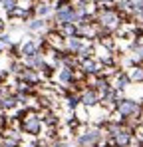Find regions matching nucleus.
I'll return each mask as SVG.
<instances>
[{
	"mask_svg": "<svg viewBox=\"0 0 143 147\" xmlns=\"http://www.w3.org/2000/svg\"><path fill=\"white\" fill-rule=\"evenodd\" d=\"M42 26H44L42 20H34V22H30V28H32V30H40Z\"/></svg>",
	"mask_w": 143,
	"mask_h": 147,
	"instance_id": "10",
	"label": "nucleus"
},
{
	"mask_svg": "<svg viewBox=\"0 0 143 147\" xmlns=\"http://www.w3.org/2000/svg\"><path fill=\"white\" fill-rule=\"evenodd\" d=\"M0 30H2V22H0Z\"/></svg>",
	"mask_w": 143,
	"mask_h": 147,
	"instance_id": "14",
	"label": "nucleus"
},
{
	"mask_svg": "<svg viewBox=\"0 0 143 147\" xmlns=\"http://www.w3.org/2000/svg\"><path fill=\"white\" fill-rule=\"evenodd\" d=\"M103 2H111V0H103Z\"/></svg>",
	"mask_w": 143,
	"mask_h": 147,
	"instance_id": "13",
	"label": "nucleus"
},
{
	"mask_svg": "<svg viewBox=\"0 0 143 147\" xmlns=\"http://www.w3.org/2000/svg\"><path fill=\"white\" fill-rule=\"evenodd\" d=\"M99 20L103 24H111V22H115V14L113 12H101L99 14Z\"/></svg>",
	"mask_w": 143,
	"mask_h": 147,
	"instance_id": "5",
	"label": "nucleus"
},
{
	"mask_svg": "<svg viewBox=\"0 0 143 147\" xmlns=\"http://www.w3.org/2000/svg\"><path fill=\"white\" fill-rule=\"evenodd\" d=\"M70 48L76 50V52H80V50H82V44H80V40H78V38H70Z\"/></svg>",
	"mask_w": 143,
	"mask_h": 147,
	"instance_id": "7",
	"label": "nucleus"
},
{
	"mask_svg": "<svg viewBox=\"0 0 143 147\" xmlns=\"http://www.w3.org/2000/svg\"><path fill=\"white\" fill-rule=\"evenodd\" d=\"M115 137H117V143H119V145H125V143L129 141V135H127V133H123V131L115 133Z\"/></svg>",
	"mask_w": 143,
	"mask_h": 147,
	"instance_id": "6",
	"label": "nucleus"
},
{
	"mask_svg": "<svg viewBox=\"0 0 143 147\" xmlns=\"http://www.w3.org/2000/svg\"><path fill=\"white\" fill-rule=\"evenodd\" d=\"M60 80H62V82H70L72 80V72L70 70H64V72L60 74Z\"/></svg>",
	"mask_w": 143,
	"mask_h": 147,
	"instance_id": "8",
	"label": "nucleus"
},
{
	"mask_svg": "<svg viewBox=\"0 0 143 147\" xmlns=\"http://www.w3.org/2000/svg\"><path fill=\"white\" fill-rule=\"evenodd\" d=\"M141 78H143V72H141V70H137V72L133 74V80H141Z\"/></svg>",
	"mask_w": 143,
	"mask_h": 147,
	"instance_id": "12",
	"label": "nucleus"
},
{
	"mask_svg": "<svg viewBox=\"0 0 143 147\" xmlns=\"http://www.w3.org/2000/svg\"><path fill=\"white\" fill-rule=\"evenodd\" d=\"M0 52H2V46H0Z\"/></svg>",
	"mask_w": 143,
	"mask_h": 147,
	"instance_id": "15",
	"label": "nucleus"
},
{
	"mask_svg": "<svg viewBox=\"0 0 143 147\" xmlns=\"http://www.w3.org/2000/svg\"><path fill=\"white\" fill-rule=\"evenodd\" d=\"M48 12H50V6H46V4H42V6L38 8V14H40V16H46Z\"/></svg>",
	"mask_w": 143,
	"mask_h": 147,
	"instance_id": "11",
	"label": "nucleus"
},
{
	"mask_svg": "<svg viewBox=\"0 0 143 147\" xmlns=\"http://www.w3.org/2000/svg\"><path fill=\"white\" fill-rule=\"evenodd\" d=\"M14 4H16V0H2V6H4L6 10H12Z\"/></svg>",
	"mask_w": 143,
	"mask_h": 147,
	"instance_id": "9",
	"label": "nucleus"
},
{
	"mask_svg": "<svg viewBox=\"0 0 143 147\" xmlns=\"http://www.w3.org/2000/svg\"><path fill=\"white\" fill-rule=\"evenodd\" d=\"M97 139H99V133L97 131H90V133H86V135L80 137V143H84V145L86 143H95Z\"/></svg>",
	"mask_w": 143,
	"mask_h": 147,
	"instance_id": "3",
	"label": "nucleus"
},
{
	"mask_svg": "<svg viewBox=\"0 0 143 147\" xmlns=\"http://www.w3.org/2000/svg\"><path fill=\"white\" fill-rule=\"evenodd\" d=\"M38 129H40V121H38L34 115H30V117L24 119V131H28V133H38Z\"/></svg>",
	"mask_w": 143,
	"mask_h": 147,
	"instance_id": "1",
	"label": "nucleus"
},
{
	"mask_svg": "<svg viewBox=\"0 0 143 147\" xmlns=\"http://www.w3.org/2000/svg\"><path fill=\"white\" fill-rule=\"evenodd\" d=\"M82 101H84L86 105H94L95 101H97V96H95L94 92H86V94L82 96Z\"/></svg>",
	"mask_w": 143,
	"mask_h": 147,
	"instance_id": "4",
	"label": "nucleus"
},
{
	"mask_svg": "<svg viewBox=\"0 0 143 147\" xmlns=\"http://www.w3.org/2000/svg\"><path fill=\"white\" fill-rule=\"evenodd\" d=\"M119 111H121L123 115H133V113L137 111V103H135V101H121V103H119Z\"/></svg>",
	"mask_w": 143,
	"mask_h": 147,
	"instance_id": "2",
	"label": "nucleus"
}]
</instances>
